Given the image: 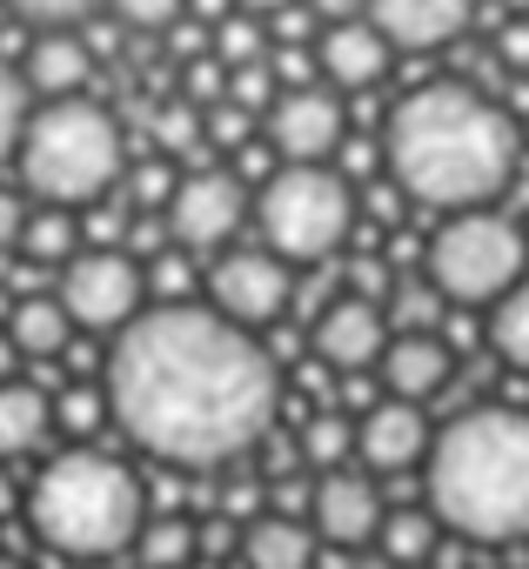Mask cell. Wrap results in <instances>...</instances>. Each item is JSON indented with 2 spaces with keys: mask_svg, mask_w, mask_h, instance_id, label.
<instances>
[{
  "mask_svg": "<svg viewBox=\"0 0 529 569\" xmlns=\"http://www.w3.org/2000/svg\"><path fill=\"white\" fill-rule=\"evenodd\" d=\"M254 121L261 114H248V108H234V101H214L208 108V148H254Z\"/></svg>",
  "mask_w": 529,
  "mask_h": 569,
  "instance_id": "32",
  "label": "cell"
},
{
  "mask_svg": "<svg viewBox=\"0 0 529 569\" xmlns=\"http://www.w3.org/2000/svg\"><path fill=\"white\" fill-rule=\"evenodd\" d=\"M28 214H34V201L21 194V188H0V254H21V234H28Z\"/></svg>",
  "mask_w": 529,
  "mask_h": 569,
  "instance_id": "34",
  "label": "cell"
},
{
  "mask_svg": "<svg viewBox=\"0 0 529 569\" xmlns=\"http://www.w3.org/2000/svg\"><path fill=\"white\" fill-rule=\"evenodd\" d=\"M296 274L302 268H289L276 248H221L214 261H208V281H201V302L214 309V316H228V322H241V329H276L289 309H296Z\"/></svg>",
  "mask_w": 529,
  "mask_h": 569,
  "instance_id": "9",
  "label": "cell"
},
{
  "mask_svg": "<svg viewBox=\"0 0 529 569\" xmlns=\"http://www.w3.org/2000/svg\"><path fill=\"white\" fill-rule=\"evenodd\" d=\"M248 221H254V188H248V174L201 161V168H188V174L174 181L168 241H174L181 254H221V248H234V234H241Z\"/></svg>",
  "mask_w": 529,
  "mask_h": 569,
  "instance_id": "10",
  "label": "cell"
},
{
  "mask_svg": "<svg viewBox=\"0 0 529 569\" xmlns=\"http://www.w3.org/2000/svg\"><path fill=\"white\" fill-rule=\"evenodd\" d=\"M148 482L134 462H121L114 449L74 442L61 456H48L28 482V522L41 536V549L68 556V562H114L134 556L141 529H148Z\"/></svg>",
  "mask_w": 529,
  "mask_h": 569,
  "instance_id": "4",
  "label": "cell"
},
{
  "mask_svg": "<svg viewBox=\"0 0 529 569\" xmlns=\"http://www.w3.org/2000/svg\"><path fill=\"white\" fill-rule=\"evenodd\" d=\"M54 296H61V309L74 316V329L81 336H121V329H134L154 302H148V268H141V254H128V248H81L68 268H61V281H54Z\"/></svg>",
  "mask_w": 529,
  "mask_h": 569,
  "instance_id": "8",
  "label": "cell"
},
{
  "mask_svg": "<svg viewBox=\"0 0 529 569\" xmlns=\"http://www.w3.org/2000/svg\"><path fill=\"white\" fill-rule=\"evenodd\" d=\"M296 456H302L316 476L349 469V456H356V416H349V409H336V402L309 409V416H302V429H296Z\"/></svg>",
  "mask_w": 529,
  "mask_h": 569,
  "instance_id": "22",
  "label": "cell"
},
{
  "mask_svg": "<svg viewBox=\"0 0 529 569\" xmlns=\"http://www.w3.org/2000/svg\"><path fill=\"white\" fill-rule=\"evenodd\" d=\"M382 168L429 214L496 208L522 168V128L469 81H422L382 121Z\"/></svg>",
  "mask_w": 529,
  "mask_h": 569,
  "instance_id": "2",
  "label": "cell"
},
{
  "mask_svg": "<svg viewBox=\"0 0 529 569\" xmlns=\"http://www.w3.org/2000/svg\"><path fill=\"white\" fill-rule=\"evenodd\" d=\"M108 409L121 436L168 469H228L269 442L282 362L254 329L208 302H154L108 349Z\"/></svg>",
  "mask_w": 529,
  "mask_h": 569,
  "instance_id": "1",
  "label": "cell"
},
{
  "mask_svg": "<svg viewBox=\"0 0 529 569\" xmlns=\"http://www.w3.org/2000/svg\"><path fill=\"white\" fill-rule=\"evenodd\" d=\"M134 556H141V569H188V562L201 556V529H194L188 516L161 509V516H148V529H141Z\"/></svg>",
  "mask_w": 529,
  "mask_h": 569,
  "instance_id": "25",
  "label": "cell"
},
{
  "mask_svg": "<svg viewBox=\"0 0 529 569\" xmlns=\"http://www.w3.org/2000/svg\"><path fill=\"white\" fill-rule=\"evenodd\" d=\"M489 349H496L516 376H529V274L489 309Z\"/></svg>",
  "mask_w": 529,
  "mask_h": 569,
  "instance_id": "26",
  "label": "cell"
},
{
  "mask_svg": "<svg viewBox=\"0 0 529 569\" xmlns=\"http://www.w3.org/2000/svg\"><path fill=\"white\" fill-rule=\"evenodd\" d=\"M234 8H241V14H254V21H276L282 8H296V0H234Z\"/></svg>",
  "mask_w": 529,
  "mask_h": 569,
  "instance_id": "37",
  "label": "cell"
},
{
  "mask_svg": "<svg viewBox=\"0 0 529 569\" xmlns=\"http://www.w3.org/2000/svg\"><path fill=\"white\" fill-rule=\"evenodd\" d=\"M422 502L462 542H529V409L469 402L422 456Z\"/></svg>",
  "mask_w": 529,
  "mask_h": 569,
  "instance_id": "3",
  "label": "cell"
},
{
  "mask_svg": "<svg viewBox=\"0 0 529 569\" xmlns=\"http://www.w3.org/2000/svg\"><path fill=\"white\" fill-rule=\"evenodd\" d=\"M356 188L336 161H282L269 181H254V234L289 268H322L356 234Z\"/></svg>",
  "mask_w": 529,
  "mask_h": 569,
  "instance_id": "6",
  "label": "cell"
},
{
  "mask_svg": "<svg viewBox=\"0 0 529 569\" xmlns=\"http://www.w3.org/2000/svg\"><path fill=\"white\" fill-rule=\"evenodd\" d=\"M121 28H141V34H168L188 21V0H108Z\"/></svg>",
  "mask_w": 529,
  "mask_h": 569,
  "instance_id": "30",
  "label": "cell"
},
{
  "mask_svg": "<svg viewBox=\"0 0 529 569\" xmlns=\"http://www.w3.org/2000/svg\"><path fill=\"white\" fill-rule=\"evenodd\" d=\"M21 188L34 201H54V208H94L101 194H114L128 181V134L121 121L74 94V101H41L28 134H21Z\"/></svg>",
  "mask_w": 529,
  "mask_h": 569,
  "instance_id": "5",
  "label": "cell"
},
{
  "mask_svg": "<svg viewBox=\"0 0 529 569\" xmlns=\"http://www.w3.org/2000/svg\"><path fill=\"white\" fill-rule=\"evenodd\" d=\"M241 569H309L316 562V529L289 509H261L241 522V542H234Z\"/></svg>",
  "mask_w": 529,
  "mask_h": 569,
  "instance_id": "19",
  "label": "cell"
},
{
  "mask_svg": "<svg viewBox=\"0 0 529 569\" xmlns=\"http://www.w3.org/2000/svg\"><path fill=\"white\" fill-rule=\"evenodd\" d=\"M496 61H502L509 74L529 81V14H509V21H502V34H496Z\"/></svg>",
  "mask_w": 529,
  "mask_h": 569,
  "instance_id": "33",
  "label": "cell"
},
{
  "mask_svg": "<svg viewBox=\"0 0 529 569\" xmlns=\"http://www.w3.org/2000/svg\"><path fill=\"white\" fill-rule=\"evenodd\" d=\"M529 274V241L502 208L442 214V228L422 248V281L449 309H496Z\"/></svg>",
  "mask_w": 529,
  "mask_h": 569,
  "instance_id": "7",
  "label": "cell"
},
{
  "mask_svg": "<svg viewBox=\"0 0 529 569\" xmlns=\"http://www.w3.org/2000/svg\"><path fill=\"white\" fill-rule=\"evenodd\" d=\"M21 362H28V356L14 349V336H8V329H0V382H14V369H21Z\"/></svg>",
  "mask_w": 529,
  "mask_h": 569,
  "instance_id": "36",
  "label": "cell"
},
{
  "mask_svg": "<svg viewBox=\"0 0 529 569\" xmlns=\"http://www.w3.org/2000/svg\"><path fill=\"white\" fill-rule=\"evenodd\" d=\"M369 21L389 34L396 54H429V48H449L456 34H469L476 0H369Z\"/></svg>",
  "mask_w": 529,
  "mask_h": 569,
  "instance_id": "16",
  "label": "cell"
},
{
  "mask_svg": "<svg viewBox=\"0 0 529 569\" xmlns=\"http://www.w3.org/2000/svg\"><path fill=\"white\" fill-rule=\"evenodd\" d=\"M0 569H28V562H14V556H0Z\"/></svg>",
  "mask_w": 529,
  "mask_h": 569,
  "instance_id": "38",
  "label": "cell"
},
{
  "mask_svg": "<svg viewBox=\"0 0 529 569\" xmlns=\"http://www.w3.org/2000/svg\"><path fill=\"white\" fill-rule=\"evenodd\" d=\"M382 516H389V502L376 496V476H362V469H329L309 482V529L336 549H369Z\"/></svg>",
  "mask_w": 529,
  "mask_h": 569,
  "instance_id": "13",
  "label": "cell"
},
{
  "mask_svg": "<svg viewBox=\"0 0 529 569\" xmlns=\"http://www.w3.org/2000/svg\"><path fill=\"white\" fill-rule=\"evenodd\" d=\"M261 141H269L282 161H336L349 141V108L342 88L309 81V88H282L276 108L261 114Z\"/></svg>",
  "mask_w": 529,
  "mask_h": 569,
  "instance_id": "11",
  "label": "cell"
},
{
  "mask_svg": "<svg viewBox=\"0 0 529 569\" xmlns=\"http://www.w3.org/2000/svg\"><path fill=\"white\" fill-rule=\"evenodd\" d=\"M376 369H382V389L396 402H436L456 382V349L436 329H396Z\"/></svg>",
  "mask_w": 529,
  "mask_h": 569,
  "instance_id": "15",
  "label": "cell"
},
{
  "mask_svg": "<svg viewBox=\"0 0 529 569\" xmlns=\"http://www.w3.org/2000/svg\"><path fill=\"white\" fill-rule=\"evenodd\" d=\"M429 442H436V429H429V416H422L416 402H396V396H382V402H369V409L356 416V456H362L376 476L422 469Z\"/></svg>",
  "mask_w": 529,
  "mask_h": 569,
  "instance_id": "14",
  "label": "cell"
},
{
  "mask_svg": "<svg viewBox=\"0 0 529 569\" xmlns=\"http://www.w3.org/2000/svg\"><path fill=\"white\" fill-rule=\"evenodd\" d=\"M309 14H316L322 28H342V21H362V14H369V0H309Z\"/></svg>",
  "mask_w": 529,
  "mask_h": 569,
  "instance_id": "35",
  "label": "cell"
},
{
  "mask_svg": "<svg viewBox=\"0 0 529 569\" xmlns=\"http://www.w3.org/2000/svg\"><path fill=\"white\" fill-rule=\"evenodd\" d=\"M88 569H114V562H88Z\"/></svg>",
  "mask_w": 529,
  "mask_h": 569,
  "instance_id": "39",
  "label": "cell"
},
{
  "mask_svg": "<svg viewBox=\"0 0 529 569\" xmlns=\"http://www.w3.org/2000/svg\"><path fill=\"white\" fill-rule=\"evenodd\" d=\"M449 529L436 522V509L429 502H402V509H389L382 516V529H376V549L396 562V569H416V562H429L436 556V542H442Z\"/></svg>",
  "mask_w": 529,
  "mask_h": 569,
  "instance_id": "23",
  "label": "cell"
},
{
  "mask_svg": "<svg viewBox=\"0 0 529 569\" xmlns=\"http://www.w3.org/2000/svg\"><path fill=\"white\" fill-rule=\"evenodd\" d=\"M154 148L161 154H201L208 148V108H194L188 94L181 101H161L154 108Z\"/></svg>",
  "mask_w": 529,
  "mask_h": 569,
  "instance_id": "28",
  "label": "cell"
},
{
  "mask_svg": "<svg viewBox=\"0 0 529 569\" xmlns=\"http://www.w3.org/2000/svg\"><path fill=\"white\" fill-rule=\"evenodd\" d=\"M389 309L376 302V296H336L322 316H316V329H309V356H316V369H336V376H369L376 362H382V349H389Z\"/></svg>",
  "mask_w": 529,
  "mask_h": 569,
  "instance_id": "12",
  "label": "cell"
},
{
  "mask_svg": "<svg viewBox=\"0 0 529 569\" xmlns=\"http://www.w3.org/2000/svg\"><path fill=\"white\" fill-rule=\"evenodd\" d=\"M114 409H108V389L101 382H74L68 396H54V429H68L74 442H94V429L108 422Z\"/></svg>",
  "mask_w": 529,
  "mask_h": 569,
  "instance_id": "29",
  "label": "cell"
},
{
  "mask_svg": "<svg viewBox=\"0 0 529 569\" xmlns=\"http://www.w3.org/2000/svg\"><path fill=\"white\" fill-rule=\"evenodd\" d=\"M34 88H28V74L14 68V61H0V161H14L21 154V134H28V121H34Z\"/></svg>",
  "mask_w": 529,
  "mask_h": 569,
  "instance_id": "27",
  "label": "cell"
},
{
  "mask_svg": "<svg viewBox=\"0 0 529 569\" xmlns=\"http://www.w3.org/2000/svg\"><path fill=\"white\" fill-rule=\"evenodd\" d=\"M54 429V396L34 389V382H0V462H14V456H34Z\"/></svg>",
  "mask_w": 529,
  "mask_h": 569,
  "instance_id": "20",
  "label": "cell"
},
{
  "mask_svg": "<svg viewBox=\"0 0 529 569\" xmlns=\"http://www.w3.org/2000/svg\"><path fill=\"white\" fill-rule=\"evenodd\" d=\"M0 14H8V0H0Z\"/></svg>",
  "mask_w": 529,
  "mask_h": 569,
  "instance_id": "40",
  "label": "cell"
},
{
  "mask_svg": "<svg viewBox=\"0 0 529 569\" xmlns=\"http://www.w3.org/2000/svg\"><path fill=\"white\" fill-rule=\"evenodd\" d=\"M8 336H14V349H21L28 362H54L81 329H74V316L61 309V296L48 289V296H21V302L8 309Z\"/></svg>",
  "mask_w": 529,
  "mask_h": 569,
  "instance_id": "21",
  "label": "cell"
},
{
  "mask_svg": "<svg viewBox=\"0 0 529 569\" xmlns=\"http://www.w3.org/2000/svg\"><path fill=\"white\" fill-rule=\"evenodd\" d=\"M389 61H396V48H389V34H382L369 14H362V21H342V28H322V41H316V68H322V81L342 88V94L376 88V81L389 74Z\"/></svg>",
  "mask_w": 529,
  "mask_h": 569,
  "instance_id": "17",
  "label": "cell"
},
{
  "mask_svg": "<svg viewBox=\"0 0 529 569\" xmlns=\"http://www.w3.org/2000/svg\"><path fill=\"white\" fill-rule=\"evenodd\" d=\"M81 248H88L81 208H54V201H41V208L28 214V234H21V254H28V261H41V268H68Z\"/></svg>",
  "mask_w": 529,
  "mask_h": 569,
  "instance_id": "24",
  "label": "cell"
},
{
  "mask_svg": "<svg viewBox=\"0 0 529 569\" xmlns=\"http://www.w3.org/2000/svg\"><path fill=\"white\" fill-rule=\"evenodd\" d=\"M101 0H8V14L34 21V28H81Z\"/></svg>",
  "mask_w": 529,
  "mask_h": 569,
  "instance_id": "31",
  "label": "cell"
},
{
  "mask_svg": "<svg viewBox=\"0 0 529 569\" xmlns=\"http://www.w3.org/2000/svg\"><path fill=\"white\" fill-rule=\"evenodd\" d=\"M34 101H74L88 81H94V41L81 28H41L28 61H21Z\"/></svg>",
  "mask_w": 529,
  "mask_h": 569,
  "instance_id": "18",
  "label": "cell"
}]
</instances>
